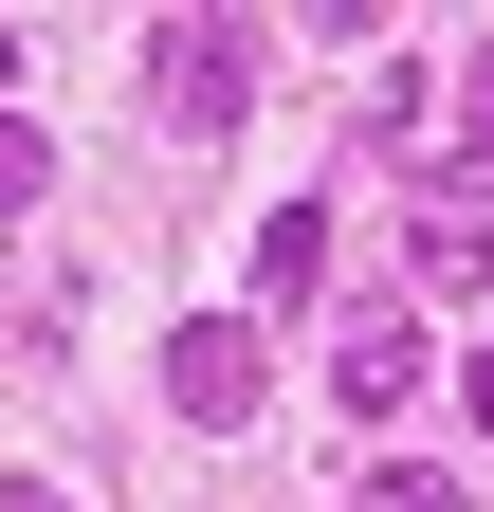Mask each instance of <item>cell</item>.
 <instances>
[{
	"instance_id": "obj_9",
	"label": "cell",
	"mask_w": 494,
	"mask_h": 512,
	"mask_svg": "<svg viewBox=\"0 0 494 512\" xmlns=\"http://www.w3.org/2000/svg\"><path fill=\"white\" fill-rule=\"evenodd\" d=\"M0 512H92V494H55V476H0Z\"/></svg>"
},
{
	"instance_id": "obj_3",
	"label": "cell",
	"mask_w": 494,
	"mask_h": 512,
	"mask_svg": "<svg viewBox=\"0 0 494 512\" xmlns=\"http://www.w3.org/2000/svg\"><path fill=\"white\" fill-rule=\"evenodd\" d=\"M403 275L421 293H494V202H476V183H421V202H403Z\"/></svg>"
},
{
	"instance_id": "obj_6",
	"label": "cell",
	"mask_w": 494,
	"mask_h": 512,
	"mask_svg": "<svg viewBox=\"0 0 494 512\" xmlns=\"http://www.w3.org/2000/svg\"><path fill=\"white\" fill-rule=\"evenodd\" d=\"M421 147H440L458 183L494 165V37H476V55H440V110H421Z\"/></svg>"
},
{
	"instance_id": "obj_5",
	"label": "cell",
	"mask_w": 494,
	"mask_h": 512,
	"mask_svg": "<svg viewBox=\"0 0 494 512\" xmlns=\"http://www.w3.org/2000/svg\"><path fill=\"white\" fill-rule=\"evenodd\" d=\"M330 293V202H275L257 220V311H312Z\"/></svg>"
},
{
	"instance_id": "obj_4",
	"label": "cell",
	"mask_w": 494,
	"mask_h": 512,
	"mask_svg": "<svg viewBox=\"0 0 494 512\" xmlns=\"http://www.w3.org/2000/svg\"><path fill=\"white\" fill-rule=\"evenodd\" d=\"M330 403H348V421L421 403V311H348V330H330Z\"/></svg>"
},
{
	"instance_id": "obj_2",
	"label": "cell",
	"mask_w": 494,
	"mask_h": 512,
	"mask_svg": "<svg viewBox=\"0 0 494 512\" xmlns=\"http://www.w3.org/2000/svg\"><path fill=\"white\" fill-rule=\"evenodd\" d=\"M257 384H275V348L238 330V311H183V348H165V403H183V421L238 439V421H257Z\"/></svg>"
},
{
	"instance_id": "obj_11",
	"label": "cell",
	"mask_w": 494,
	"mask_h": 512,
	"mask_svg": "<svg viewBox=\"0 0 494 512\" xmlns=\"http://www.w3.org/2000/svg\"><path fill=\"white\" fill-rule=\"evenodd\" d=\"M0 74H19V19H0Z\"/></svg>"
},
{
	"instance_id": "obj_1",
	"label": "cell",
	"mask_w": 494,
	"mask_h": 512,
	"mask_svg": "<svg viewBox=\"0 0 494 512\" xmlns=\"http://www.w3.org/2000/svg\"><path fill=\"white\" fill-rule=\"evenodd\" d=\"M147 110L183 147H220V128L257 110V19H147Z\"/></svg>"
},
{
	"instance_id": "obj_7",
	"label": "cell",
	"mask_w": 494,
	"mask_h": 512,
	"mask_svg": "<svg viewBox=\"0 0 494 512\" xmlns=\"http://www.w3.org/2000/svg\"><path fill=\"white\" fill-rule=\"evenodd\" d=\"M348 512H458V476H421V458H385V476H366Z\"/></svg>"
},
{
	"instance_id": "obj_8",
	"label": "cell",
	"mask_w": 494,
	"mask_h": 512,
	"mask_svg": "<svg viewBox=\"0 0 494 512\" xmlns=\"http://www.w3.org/2000/svg\"><path fill=\"white\" fill-rule=\"evenodd\" d=\"M37 183H55V147H37L19 110H0V202H37Z\"/></svg>"
},
{
	"instance_id": "obj_10",
	"label": "cell",
	"mask_w": 494,
	"mask_h": 512,
	"mask_svg": "<svg viewBox=\"0 0 494 512\" xmlns=\"http://www.w3.org/2000/svg\"><path fill=\"white\" fill-rule=\"evenodd\" d=\"M458 403H476V421H494V330H476V366H458Z\"/></svg>"
}]
</instances>
